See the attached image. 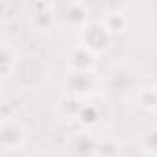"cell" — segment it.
I'll use <instances>...</instances> for the list:
<instances>
[{
	"instance_id": "obj_1",
	"label": "cell",
	"mask_w": 157,
	"mask_h": 157,
	"mask_svg": "<svg viewBox=\"0 0 157 157\" xmlns=\"http://www.w3.org/2000/svg\"><path fill=\"white\" fill-rule=\"evenodd\" d=\"M85 43L89 48L94 50H104L109 44V32L107 28H104L102 24H93L87 28L85 32Z\"/></svg>"
},
{
	"instance_id": "obj_2",
	"label": "cell",
	"mask_w": 157,
	"mask_h": 157,
	"mask_svg": "<svg viewBox=\"0 0 157 157\" xmlns=\"http://www.w3.org/2000/svg\"><path fill=\"white\" fill-rule=\"evenodd\" d=\"M94 151H96V144L93 142V139H89L85 135L78 137L72 142V155L74 157H89Z\"/></svg>"
},
{
	"instance_id": "obj_3",
	"label": "cell",
	"mask_w": 157,
	"mask_h": 157,
	"mask_svg": "<svg viewBox=\"0 0 157 157\" xmlns=\"http://www.w3.org/2000/svg\"><path fill=\"white\" fill-rule=\"evenodd\" d=\"M21 137H22V131H21L15 124H11V126H4V129H2V142H4L6 148H10V146H17L19 140H21Z\"/></svg>"
},
{
	"instance_id": "obj_4",
	"label": "cell",
	"mask_w": 157,
	"mask_h": 157,
	"mask_svg": "<svg viewBox=\"0 0 157 157\" xmlns=\"http://www.w3.org/2000/svg\"><path fill=\"white\" fill-rule=\"evenodd\" d=\"M70 87L76 91H87L91 87V80H89L87 72H76L70 78Z\"/></svg>"
},
{
	"instance_id": "obj_5",
	"label": "cell",
	"mask_w": 157,
	"mask_h": 157,
	"mask_svg": "<svg viewBox=\"0 0 157 157\" xmlns=\"http://www.w3.org/2000/svg\"><path fill=\"white\" fill-rule=\"evenodd\" d=\"M96 153L100 157H115L118 153V146L113 140H105V142L96 144Z\"/></svg>"
},
{
	"instance_id": "obj_6",
	"label": "cell",
	"mask_w": 157,
	"mask_h": 157,
	"mask_svg": "<svg viewBox=\"0 0 157 157\" xmlns=\"http://www.w3.org/2000/svg\"><path fill=\"white\" fill-rule=\"evenodd\" d=\"M74 57L78 59V61L74 63L76 68H78V70H82V72H83L85 68H89V65H91V61H93V59H91V54L85 52V50H76V52L72 54V59H74Z\"/></svg>"
},
{
	"instance_id": "obj_7",
	"label": "cell",
	"mask_w": 157,
	"mask_h": 157,
	"mask_svg": "<svg viewBox=\"0 0 157 157\" xmlns=\"http://www.w3.org/2000/svg\"><path fill=\"white\" fill-rule=\"evenodd\" d=\"M80 118H82L83 124H94L96 118H98V111L94 107H83L80 111Z\"/></svg>"
},
{
	"instance_id": "obj_8",
	"label": "cell",
	"mask_w": 157,
	"mask_h": 157,
	"mask_svg": "<svg viewBox=\"0 0 157 157\" xmlns=\"http://www.w3.org/2000/svg\"><path fill=\"white\" fill-rule=\"evenodd\" d=\"M142 144H144L146 150L155 151L157 150V131H146L142 135Z\"/></svg>"
}]
</instances>
